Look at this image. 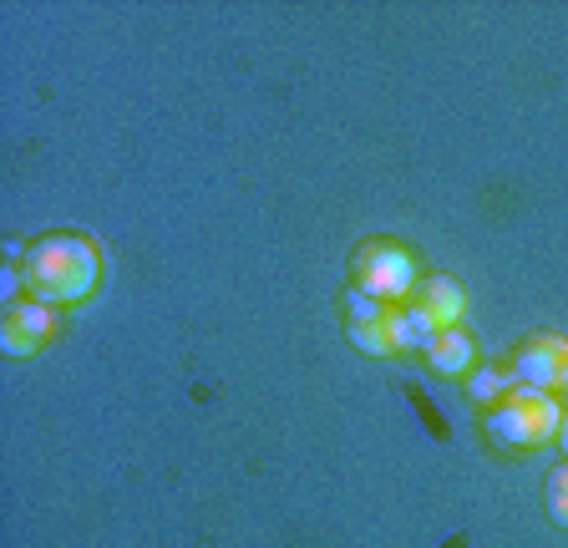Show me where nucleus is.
Returning <instances> with one entry per match:
<instances>
[{"mask_svg":"<svg viewBox=\"0 0 568 548\" xmlns=\"http://www.w3.org/2000/svg\"><path fill=\"white\" fill-rule=\"evenodd\" d=\"M386 305H381L376 295H366V290H355L351 295V325H376V321H386Z\"/></svg>","mask_w":568,"mask_h":548,"instance_id":"10","label":"nucleus"},{"mask_svg":"<svg viewBox=\"0 0 568 548\" xmlns=\"http://www.w3.org/2000/svg\"><path fill=\"white\" fill-rule=\"evenodd\" d=\"M351 341L366 351V356H390V351H396V335H390V315H386V321H376V325H351Z\"/></svg>","mask_w":568,"mask_h":548,"instance_id":"8","label":"nucleus"},{"mask_svg":"<svg viewBox=\"0 0 568 548\" xmlns=\"http://www.w3.org/2000/svg\"><path fill=\"white\" fill-rule=\"evenodd\" d=\"M412 274H416V264L402 244H366V250L355 254V280L376 300H402L412 290Z\"/></svg>","mask_w":568,"mask_h":548,"instance_id":"3","label":"nucleus"},{"mask_svg":"<svg viewBox=\"0 0 568 548\" xmlns=\"http://www.w3.org/2000/svg\"><path fill=\"white\" fill-rule=\"evenodd\" d=\"M412 305L432 321V331H457V315L467 311V295H462L457 280H447V274H432V280H422L412 295Z\"/></svg>","mask_w":568,"mask_h":548,"instance_id":"5","label":"nucleus"},{"mask_svg":"<svg viewBox=\"0 0 568 548\" xmlns=\"http://www.w3.org/2000/svg\"><path fill=\"white\" fill-rule=\"evenodd\" d=\"M503 392H508V376H503V371H477L473 376V402H497Z\"/></svg>","mask_w":568,"mask_h":548,"instance_id":"11","label":"nucleus"},{"mask_svg":"<svg viewBox=\"0 0 568 548\" xmlns=\"http://www.w3.org/2000/svg\"><path fill=\"white\" fill-rule=\"evenodd\" d=\"M558 386H564V392H568V366H564V376H558Z\"/></svg>","mask_w":568,"mask_h":548,"instance_id":"13","label":"nucleus"},{"mask_svg":"<svg viewBox=\"0 0 568 548\" xmlns=\"http://www.w3.org/2000/svg\"><path fill=\"white\" fill-rule=\"evenodd\" d=\"M426 356H432V366H437L442 376H457V371H467V361H473V341L462 331H442Z\"/></svg>","mask_w":568,"mask_h":548,"instance_id":"7","label":"nucleus"},{"mask_svg":"<svg viewBox=\"0 0 568 548\" xmlns=\"http://www.w3.org/2000/svg\"><path fill=\"white\" fill-rule=\"evenodd\" d=\"M564 366H568V341H558V335H532L528 346L518 351L513 382L532 386V392H548V386H558Z\"/></svg>","mask_w":568,"mask_h":548,"instance_id":"4","label":"nucleus"},{"mask_svg":"<svg viewBox=\"0 0 568 548\" xmlns=\"http://www.w3.org/2000/svg\"><path fill=\"white\" fill-rule=\"evenodd\" d=\"M558 442H564V453H568V417H564V427H558Z\"/></svg>","mask_w":568,"mask_h":548,"instance_id":"12","label":"nucleus"},{"mask_svg":"<svg viewBox=\"0 0 568 548\" xmlns=\"http://www.w3.org/2000/svg\"><path fill=\"white\" fill-rule=\"evenodd\" d=\"M544 503H548V518H554L558 528H568V467H554Z\"/></svg>","mask_w":568,"mask_h":548,"instance_id":"9","label":"nucleus"},{"mask_svg":"<svg viewBox=\"0 0 568 548\" xmlns=\"http://www.w3.org/2000/svg\"><path fill=\"white\" fill-rule=\"evenodd\" d=\"M564 417L548 392H532V386H513V396L493 412L487 432H493L503 447H544L548 437H558Z\"/></svg>","mask_w":568,"mask_h":548,"instance_id":"2","label":"nucleus"},{"mask_svg":"<svg viewBox=\"0 0 568 548\" xmlns=\"http://www.w3.org/2000/svg\"><path fill=\"white\" fill-rule=\"evenodd\" d=\"M97 274H102L97 250L87 239H71V234H51L26 254V285H31L36 305H71V300H87L97 290Z\"/></svg>","mask_w":568,"mask_h":548,"instance_id":"1","label":"nucleus"},{"mask_svg":"<svg viewBox=\"0 0 568 548\" xmlns=\"http://www.w3.org/2000/svg\"><path fill=\"white\" fill-rule=\"evenodd\" d=\"M51 331H57V315H51V305H16L0 341H6V351H11V356H31V351L41 346Z\"/></svg>","mask_w":568,"mask_h":548,"instance_id":"6","label":"nucleus"}]
</instances>
